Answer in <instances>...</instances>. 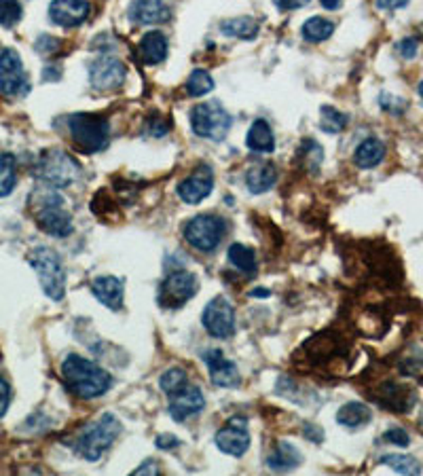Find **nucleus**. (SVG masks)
<instances>
[{"mask_svg": "<svg viewBox=\"0 0 423 476\" xmlns=\"http://www.w3.org/2000/svg\"><path fill=\"white\" fill-rule=\"evenodd\" d=\"M62 379L66 388L75 396L83 398V401H93V398L104 396L112 385L110 373H106L102 366L76 354H70L62 362Z\"/></svg>", "mask_w": 423, "mask_h": 476, "instance_id": "f257e3e1", "label": "nucleus"}, {"mask_svg": "<svg viewBox=\"0 0 423 476\" xmlns=\"http://www.w3.org/2000/svg\"><path fill=\"white\" fill-rule=\"evenodd\" d=\"M30 201H32L37 225L45 234L53 237H68L73 234V216L64 207V198L57 193V189H40Z\"/></svg>", "mask_w": 423, "mask_h": 476, "instance_id": "f03ea898", "label": "nucleus"}, {"mask_svg": "<svg viewBox=\"0 0 423 476\" xmlns=\"http://www.w3.org/2000/svg\"><path fill=\"white\" fill-rule=\"evenodd\" d=\"M68 132L73 145L87 154L104 151L110 140L109 119L93 115V112H76L68 117Z\"/></svg>", "mask_w": 423, "mask_h": 476, "instance_id": "7ed1b4c3", "label": "nucleus"}, {"mask_svg": "<svg viewBox=\"0 0 423 476\" xmlns=\"http://www.w3.org/2000/svg\"><path fill=\"white\" fill-rule=\"evenodd\" d=\"M119 434H121V424L115 415L106 413L98 421H93L92 426H87L75 440V451L83 460L98 462L104 455V451H109L115 443Z\"/></svg>", "mask_w": 423, "mask_h": 476, "instance_id": "20e7f679", "label": "nucleus"}, {"mask_svg": "<svg viewBox=\"0 0 423 476\" xmlns=\"http://www.w3.org/2000/svg\"><path fill=\"white\" fill-rule=\"evenodd\" d=\"M34 176L51 189H66L79 181L81 165L73 154L51 148L39 157L37 165H34Z\"/></svg>", "mask_w": 423, "mask_h": 476, "instance_id": "39448f33", "label": "nucleus"}, {"mask_svg": "<svg viewBox=\"0 0 423 476\" xmlns=\"http://www.w3.org/2000/svg\"><path fill=\"white\" fill-rule=\"evenodd\" d=\"M30 265L37 271L40 288L51 301H62L66 295V271L56 250L39 246L30 252Z\"/></svg>", "mask_w": 423, "mask_h": 476, "instance_id": "423d86ee", "label": "nucleus"}, {"mask_svg": "<svg viewBox=\"0 0 423 476\" xmlns=\"http://www.w3.org/2000/svg\"><path fill=\"white\" fill-rule=\"evenodd\" d=\"M231 125H234V119H231L229 110L216 100L214 102H201L190 110V129H193L195 136L204 140H225Z\"/></svg>", "mask_w": 423, "mask_h": 476, "instance_id": "0eeeda50", "label": "nucleus"}, {"mask_svg": "<svg viewBox=\"0 0 423 476\" xmlns=\"http://www.w3.org/2000/svg\"><path fill=\"white\" fill-rule=\"evenodd\" d=\"M226 234V225L220 216L214 214H201V216L190 218L184 225V240L199 252H214L223 242Z\"/></svg>", "mask_w": 423, "mask_h": 476, "instance_id": "6e6552de", "label": "nucleus"}, {"mask_svg": "<svg viewBox=\"0 0 423 476\" xmlns=\"http://www.w3.org/2000/svg\"><path fill=\"white\" fill-rule=\"evenodd\" d=\"M199 290V282L193 273L174 271L159 286L157 303L163 309H181L193 299Z\"/></svg>", "mask_w": 423, "mask_h": 476, "instance_id": "1a4fd4ad", "label": "nucleus"}, {"mask_svg": "<svg viewBox=\"0 0 423 476\" xmlns=\"http://www.w3.org/2000/svg\"><path fill=\"white\" fill-rule=\"evenodd\" d=\"M30 92V81L20 53L15 49L0 51V93L7 98H22Z\"/></svg>", "mask_w": 423, "mask_h": 476, "instance_id": "9d476101", "label": "nucleus"}, {"mask_svg": "<svg viewBox=\"0 0 423 476\" xmlns=\"http://www.w3.org/2000/svg\"><path fill=\"white\" fill-rule=\"evenodd\" d=\"M125 76H128L125 64L112 56H102L89 64V83L98 92H117L125 83Z\"/></svg>", "mask_w": 423, "mask_h": 476, "instance_id": "9b49d317", "label": "nucleus"}, {"mask_svg": "<svg viewBox=\"0 0 423 476\" xmlns=\"http://www.w3.org/2000/svg\"><path fill=\"white\" fill-rule=\"evenodd\" d=\"M204 329L216 339L235 335V309L225 296H214L204 309Z\"/></svg>", "mask_w": 423, "mask_h": 476, "instance_id": "f8f14e48", "label": "nucleus"}, {"mask_svg": "<svg viewBox=\"0 0 423 476\" xmlns=\"http://www.w3.org/2000/svg\"><path fill=\"white\" fill-rule=\"evenodd\" d=\"M216 447L226 455L242 457L250 449V432L246 419L234 418L229 424L216 432Z\"/></svg>", "mask_w": 423, "mask_h": 476, "instance_id": "ddd939ff", "label": "nucleus"}, {"mask_svg": "<svg viewBox=\"0 0 423 476\" xmlns=\"http://www.w3.org/2000/svg\"><path fill=\"white\" fill-rule=\"evenodd\" d=\"M214 190V172L210 165H199L193 174L184 178V181L178 184V198H181L184 204H199L206 198H210Z\"/></svg>", "mask_w": 423, "mask_h": 476, "instance_id": "4468645a", "label": "nucleus"}, {"mask_svg": "<svg viewBox=\"0 0 423 476\" xmlns=\"http://www.w3.org/2000/svg\"><path fill=\"white\" fill-rule=\"evenodd\" d=\"M206 407V398L201 394L199 388L195 385H184L174 394H170V415L174 418V421L182 424L189 418H195L199 415Z\"/></svg>", "mask_w": 423, "mask_h": 476, "instance_id": "2eb2a0df", "label": "nucleus"}, {"mask_svg": "<svg viewBox=\"0 0 423 476\" xmlns=\"http://www.w3.org/2000/svg\"><path fill=\"white\" fill-rule=\"evenodd\" d=\"M92 15V4L87 0H51L49 17L62 28H79Z\"/></svg>", "mask_w": 423, "mask_h": 476, "instance_id": "dca6fc26", "label": "nucleus"}, {"mask_svg": "<svg viewBox=\"0 0 423 476\" xmlns=\"http://www.w3.org/2000/svg\"><path fill=\"white\" fill-rule=\"evenodd\" d=\"M204 362L207 371H210L212 383L218 385V388H237L242 383L235 362L226 360L220 349H207V352H204Z\"/></svg>", "mask_w": 423, "mask_h": 476, "instance_id": "f3484780", "label": "nucleus"}, {"mask_svg": "<svg viewBox=\"0 0 423 476\" xmlns=\"http://www.w3.org/2000/svg\"><path fill=\"white\" fill-rule=\"evenodd\" d=\"M129 17L140 26H157V23L170 22L172 11L163 0H134L129 7Z\"/></svg>", "mask_w": 423, "mask_h": 476, "instance_id": "a211bd4d", "label": "nucleus"}, {"mask_svg": "<svg viewBox=\"0 0 423 476\" xmlns=\"http://www.w3.org/2000/svg\"><path fill=\"white\" fill-rule=\"evenodd\" d=\"M92 293L95 299L102 303L104 307L112 309V312L123 307V295H125L123 282L115 276L95 278L92 282Z\"/></svg>", "mask_w": 423, "mask_h": 476, "instance_id": "6ab92c4d", "label": "nucleus"}, {"mask_svg": "<svg viewBox=\"0 0 423 476\" xmlns=\"http://www.w3.org/2000/svg\"><path fill=\"white\" fill-rule=\"evenodd\" d=\"M168 57V39L159 30H151L140 40V59L146 66H157Z\"/></svg>", "mask_w": 423, "mask_h": 476, "instance_id": "aec40b11", "label": "nucleus"}, {"mask_svg": "<svg viewBox=\"0 0 423 476\" xmlns=\"http://www.w3.org/2000/svg\"><path fill=\"white\" fill-rule=\"evenodd\" d=\"M246 145L250 151L254 153H273L276 151V136H273L271 125L265 121V119H256V121L250 125L248 136H246Z\"/></svg>", "mask_w": 423, "mask_h": 476, "instance_id": "412c9836", "label": "nucleus"}, {"mask_svg": "<svg viewBox=\"0 0 423 476\" xmlns=\"http://www.w3.org/2000/svg\"><path fill=\"white\" fill-rule=\"evenodd\" d=\"M276 181H278V170L273 163L252 165V168L246 172V184L252 195H263L267 190H271Z\"/></svg>", "mask_w": 423, "mask_h": 476, "instance_id": "4be33fe9", "label": "nucleus"}, {"mask_svg": "<svg viewBox=\"0 0 423 476\" xmlns=\"http://www.w3.org/2000/svg\"><path fill=\"white\" fill-rule=\"evenodd\" d=\"M385 157V146L383 142L377 138H366L354 153V163L360 170H373L383 162Z\"/></svg>", "mask_w": 423, "mask_h": 476, "instance_id": "5701e85b", "label": "nucleus"}, {"mask_svg": "<svg viewBox=\"0 0 423 476\" xmlns=\"http://www.w3.org/2000/svg\"><path fill=\"white\" fill-rule=\"evenodd\" d=\"M299 463H301L299 449L292 447L290 443H279L276 451L269 455V460H267V466L276 470V472H290V470L299 468Z\"/></svg>", "mask_w": 423, "mask_h": 476, "instance_id": "b1692460", "label": "nucleus"}, {"mask_svg": "<svg viewBox=\"0 0 423 476\" xmlns=\"http://www.w3.org/2000/svg\"><path fill=\"white\" fill-rule=\"evenodd\" d=\"M260 23L254 17H234V20L220 22V32H225L226 37H235L243 40H252L259 37Z\"/></svg>", "mask_w": 423, "mask_h": 476, "instance_id": "393cba45", "label": "nucleus"}, {"mask_svg": "<svg viewBox=\"0 0 423 476\" xmlns=\"http://www.w3.org/2000/svg\"><path fill=\"white\" fill-rule=\"evenodd\" d=\"M373 413L366 404L362 402H348L337 410V421L345 428H360L371 421Z\"/></svg>", "mask_w": 423, "mask_h": 476, "instance_id": "a878e982", "label": "nucleus"}, {"mask_svg": "<svg viewBox=\"0 0 423 476\" xmlns=\"http://www.w3.org/2000/svg\"><path fill=\"white\" fill-rule=\"evenodd\" d=\"M335 32V23L326 17H309V20L303 23V39L309 40V43H324L329 40Z\"/></svg>", "mask_w": 423, "mask_h": 476, "instance_id": "bb28decb", "label": "nucleus"}, {"mask_svg": "<svg viewBox=\"0 0 423 476\" xmlns=\"http://www.w3.org/2000/svg\"><path fill=\"white\" fill-rule=\"evenodd\" d=\"M229 263L235 267V269H240L242 273H246V276H252L256 271V254L254 250H250L248 246H243V243H234V246L229 248Z\"/></svg>", "mask_w": 423, "mask_h": 476, "instance_id": "cd10ccee", "label": "nucleus"}, {"mask_svg": "<svg viewBox=\"0 0 423 476\" xmlns=\"http://www.w3.org/2000/svg\"><path fill=\"white\" fill-rule=\"evenodd\" d=\"M17 184V162L13 154H0V198L13 193Z\"/></svg>", "mask_w": 423, "mask_h": 476, "instance_id": "c85d7f7f", "label": "nucleus"}, {"mask_svg": "<svg viewBox=\"0 0 423 476\" xmlns=\"http://www.w3.org/2000/svg\"><path fill=\"white\" fill-rule=\"evenodd\" d=\"M184 89H187V93L190 95V98H201V95L210 93L214 89L212 75L204 68H195L187 79V85H184Z\"/></svg>", "mask_w": 423, "mask_h": 476, "instance_id": "c756f323", "label": "nucleus"}, {"mask_svg": "<svg viewBox=\"0 0 423 476\" xmlns=\"http://www.w3.org/2000/svg\"><path fill=\"white\" fill-rule=\"evenodd\" d=\"M322 119L320 128L326 134H341L348 128V117L341 110H337L335 106H322Z\"/></svg>", "mask_w": 423, "mask_h": 476, "instance_id": "7c9ffc66", "label": "nucleus"}, {"mask_svg": "<svg viewBox=\"0 0 423 476\" xmlns=\"http://www.w3.org/2000/svg\"><path fill=\"white\" fill-rule=\"evenodd\" d=\"M187 383H189V375L182 366L168 368V371L161 375V379H159L161 390H163L168 396L174 394V392H178L181 388H184Z\"/></svg>", "mask_w": 423, "mask_h": 476, "instance_id": "2f4dec72", "label": "nucleus"}, {"mask_svg": "<svg viewBox=\"0 0 423 476\" xmlns=\"http://www.w3.org/2000/svg\"><path fill=\"white\" fill-rule=\"evenodd\" d=\"M381 463L390 466L394 472L401 474H419L421 472V463L415 460L413 455H383L381 457Z\"/></svg>", "mask_w": 423, "mask_h": 476, "instance_id": "473e14b6", "label": "nucleus"}, {"mask_svg": "<svg viewBox=\"0 0 423 476\" xmlns=\"http://www.w3.org/2000/svg\"><path fill=\"white\" fill-rule=\"evenodd\" d=\"M23 9L20 0H0V26L13 28L22 22Z\"/></svg>", "mask_w": 423, "mask_h": 476, "instance_id": "72a5a7b5", "label": "nucleus"}, {"mask_svg": "<svg viewBox=\"0 0 423 476\" xmlns=\"http://www.w3.org/2000/svg\"><path fill=\"white\" fill-rule=\"evenodd\" d=\"M299 157L305 159V168L315 170L312 157L322 159L324 154H322V146L318 145V142H315V140H305V142H303V146L299 148Z\"/></svg>", "mask_w": 423, "mask_h": 476, "instance_id": "f704fd0d", "label": "nucleus"}, {"mask_svg": "<svg viewBox=\"0 0 423 476\" xmlns=\"http://www.w3.org/2000/svg\"><path fill=\"white\" fill-rule=\"evenodd\" d=\"M383 443L396 445V447H409L410 436L404 430H401V428H392V430L383 434Z\"/></svg>", "mask_w": 423, "mask_h": 476, "instance_id": "c9c22d12", "label": "nucleus"}, {"mask_svg": "<svg viewBox=\"0 0 423 476\" xmlns=\"http://www.w3.org/2000/svg\"><path fill=\"white\" fill-rule=\"evenodd\" d=\"M146 132L148 136H153V138H163V136L170 132V123L161 117H153V119H148Z\"/></svg>", "mask_w": 423, "mask_h": 476, "instance_id": "e433bc0d", "label": "nucleus"}, {"mask_svg": "<svg viewBox=\"0 0 423 476\" xmlns=\"http://www.w3.org/2000/svg\"><path fill=\"white\" fill-rule=\"evenodd\" d=\"M417 51H419V40L415 37H407L398 43V53H401L404 59H413L417 56Z\"/></svg>", "mask_w": 423, "mask_h": 476, "instance_id": "4c0bfd02", "label": "nucleus"}, {"mask_svg": "<svg viewBox=\"0 0 423 476\" xmlns=\"http://www.w3.org/2000/svg\"><path fill=\"white\" fill-rule=\"evenodd\" d=\"M9 402H11V388L7 381L0 377V418H4V413H7Z\"/></svg>", "mask_w": 423, "mask_h": 476, "instance_id": "58836bf2", "label": "nucleus"}, {"mask_svg": "<svg viewBox=\"0 0 423 476\" xmlns=\"http://www.w3.org/2000/svg\"><path fill=\"white\" fill-rule=\"evenodd\" d=\"M154 445H157L159 449L170 451V449H176L178 445H181V440H178L176 436H172V434H159L157 440H154Z\"/></svg>", "mask_w": 423, "mask_h": 476, "instance_id": "ea45409f", "label": "nucleus"}, {"mask_svg": "<svg viewBox=\"0 0 423 476\" xmlns=\"http://www.w3.org/2000/svg\"><path fill=\"white\" fill-rule=\"evenodd\" d=\"M59 47V40L51 39V37H40L37 40V49L43 53V56H47V53H53Z\"/></svg>", "mask_w": 423, "mask_h": 476, "instance_id": "a19ab883", "label": "nucleus"}, {"mask_svg": "<svg viewBox=\"0 0 423 476\" xmlns=\"http://www.w3.org/2000/svg\"><path fill=\"white\" fill-rule=\"evenodd\" d=\"M273 3H276L278 9H282V11H296V9L305 7V4L312 3V0H273Z\"/></svg>", "mask_w": 423, "mask_h": 476, "instance_id": "79ce46f5", "label": "nucleus"}, {"mask_svg": "<svg viewBox=\"0 0 423 476\" xmlns=\"http://www.w3.org/2000/svg\"><path fill=\"white\" fill-rule=\"evenodd\" d=\"M407 3H409V0H377L379 7L385 9V11L402 9V7H407Z\"/></svg>", "mask_w": 423, "mask_h": 476, "instance_id": "37998d69", "label": "nucleus"}, {"mask_svg": "<svg viewBox=\"0 0 423 476\" xmlns=\"http://www.w3.org/2000/svg\"><path fill=\"white\" fill-rule=\"evenodd\" d=\"M157 472H159V463L154 460H146L138 470H136V474H157Z\"/></svg>", "mask_w": 423, "mask_h": 476, "instance_id": "c03bdc74", "label": "nucleus"}, {"mask_svg": "<svg viewBox=\"0 0 423 476\" xmlns=\"http://www.w3.org/2000/svg\"><path fill=\"white\" fill-rule=\"evenodd\" d=\"M343 0H322V7H324L326 11H337L341 9Z\"/></svg>", "mask_w": 423, "mask_h": 476, "instance_id": "a18cd8bd", "label": "nucleus"}, {"mask_svg": "<svg viewBox=\"0 0 423 476\" xmlns=\"http://www.w3.org/2000/svg\"><path fill=\"white\" fill-rule=\"evenodd\" d=\"M419 95H421V98H423V81L419 83Z\"/></svg>", "mask_w": 423, "mask_h": 476, "instance_id": "49530a36", "label": "nucleus"}]
</instances>
